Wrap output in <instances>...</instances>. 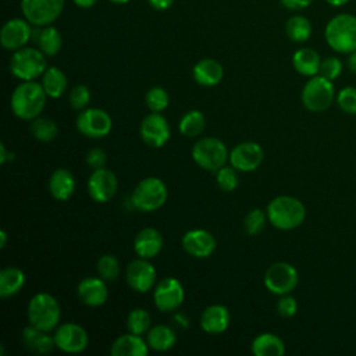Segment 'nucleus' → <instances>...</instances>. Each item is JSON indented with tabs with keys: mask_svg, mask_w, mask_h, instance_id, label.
Returning a JSON list of instances; mask_svg holds the SVG:
<instances>
[{
	"mask_svg": "<svg viewBox=\"0 0 356 356\" xmlns=\"http://www.w3.org/2000/svg\"><path fill=\"white\" fill-rule=\"evenodd\" d=\"M150 323H152L150 314L147 313V310H145L142 307L132 309L127 317L128 331L132 334H136V335H142L146 331H149Z\"/></svg>",
	"mask_w": 356,
	"mask_h": 356,
	"instance_id": "nucleus-36",
	"label": "nucleus"
},
{
	"mask_svg": "<svg viewBox=\"0 0 356 356\" xmlns=\"http://www.w3.org/2000/svg\"><path fill=\"white\" fill-rule=\"evenodd\" d=\"M238 170H235L232 165H222L220 170H217V185L220 186V189H222L224 192H232L234 189H236L238 186Z\"/></svg>",
	"mask_w": 356,
	"mask_h": 356,
	"instance_id": "nucleus-41",
	"label": "nucleus"
},
{
	"mask_svg": "<svg viewBox=\"0 0 356 356\" xmlns=\"http://www.w3.org/2000/svg\"><path fill=\"white\" fill-rule=\"evenodd\" d=\"M184 298H185L184 286L174 277H167L159 281L153 292L156 307L164 313L177 310L182 305Z\"/></svg>",
	"mask_w": 356,
	"mask_h": 356,
	"instance_id": "nucleus-12",
	"label": "nucleus"
},
{
	"mask_svg": "<svg viewBox=\"0 0 356 356\" xmlns=\"http://www.w3.org/2000/svg\"><path fill=\"white\" fill-rule=\"evenodd\" d=\"M263 282H264V286L271 293L286 295L296 288L299 282V274L292 264L286 261H277V263H273L266 270Z\"/></svg>",
	"mask_w": 356,
	"mask_h": 356,
	"instance_id": "nucleus-9",
	"label": "nucleus"
},
{
	"mask_svg": "<svg viewBox=\"0 0 356 356\" xmlns=\"http://www.w3.org/2000/svg\"><path fill=\"white\" fill-rule=\"evenodd\" d=\"M302 103L312 113H323L331 107L335 100V89L332 81L317 74L310 76L300 93Z\"/></svg>",
	"mask_w": 356,
	"mask_h": 356,
	"instance_id": "nucleus-6",
	"label": "nucleus"
},
{
	"mask_svg": "<svg viewBox=\"0 0 356 356\" xmlns=\"http://www.w3.org/2000/svg\"><path fill=\"white\" fill-rule=\"evenodd\" d=\"M324 39L337 53L349 54L356 50V15L339 13L325 25Z\"/></svg>",
	"mask_w": 356,
	"mask_h": 356,
	"instance_id": "nucleus-3",
	"label": "nucleus"
},
{
	"mask_svg": "<svg viewBox=\"0 0 356 356\" xmlns=\"http://www.w3.org/2000/svg\"><path fill=\"white\" fill-rule=\"evenodd\" d=\"M146 342L150 349L157 352H165L175 345L177 334L171 327L165 324H157L147 331Z\"/></svg>",
	"mask_w": 356,
	"mask_h": 356,
	"instance_id": "nucleus-29",
	"label": "nucleus"
},
{
	"mask_svg": "<svg viewBox=\"0 0 356 356\" xmlns=\"http://www.w3.org/2000/svg\"><path fill=\"white\" fill-rule=\"evenodd\" d=\"M47 95L42 86L35 81H22L13 92L10 106L13 113L26 121L39 117L46 106Z\"/></svg>",
	"mask_w": 356,
	"mask_h": 356,
	"instance_id": "nucleus-1",
	"label": "nucleus"
},
{
	"mask_svg": "<svg viewBox=\"0 0 356 356\" xmlns=\"http://www.w3.org/2000/svg\"><path fill=\"white\" fill-rule=\"evenodd\" d=\"M90 90L86 85H76L70 92V104L74 110H83L89 104Z\"/></svg>",
	"mask_w": 356,
	"mask_h": 356,
	"instance_id": "nucleus-43",
	"label": "nucleus"
},
{
	"mask_svg": "<svg viewBox=\"0 0 356 356\" xmlns=\"http://www.w3.org/2000/svg\"><path fill=\"white\" fill-rule=\"evenodd\" d=\"M7 243V232L6 231H0V248L3 249Z\"/></svg>",
	"mask_w": 356,
	"mask_h": 356,
	"instance_id": "nucleus-53",
	"label": "nucleus"
},
{
	"mask_svg": "<svg viewBox=\"0 0 356 356\" xmlns=\"http://www.w3.org/2000/svg\"><path fill=\"white\" fill-rule=\"evenodd\" d=\"M193 161L203 170L217 171L225 165L229 153L222 140L213 136L199 139L192 147Z\"/></svg>",
	"mask_w": 356,
	"mask_h": 356,
	"instance_id": "nucleus-8",
	"label": "nucleus"
},
{
	"mask_svg": "<svg viewBox=\"0 0 356 356\" xmlns=\"http://www.w3.org/2000/svg\"><path fill=\"white\" fill-rule=\"evenodd\" d=\"M264 153L259 143L256 142H242L238 143L229 152V163L231 165L243 172L254 171L263 161Z\"/></svg>",
	"mask_w": 356,
	"mask_h": 356,
	"instance_id": "nucleus-18",
	"label": "nucleus"
},
{
	"mask_svg": "<svg viewBox=\"0 0 356 356\" xmlns=\"http://www.w3.org/2000/svg\"><path fill=\"white\" fill-rule=\"evenodd\" d=\"M281 4L288 10H303L307 8L313 0H280Z\"/></svg>",
	"mask_w": 356,
	"mask_h": 356,
	"instance_id": "nucleus-46",
	"label": "nucleus"
},
{
	"mask_svg": "<svg viewBox=\"0 0 356 356\" xmlns=\"http://www.w3.org/2000/svg\"><path fill=\"white\" fill-rule=\"evenodd\" d=\"M47 70L46 56L36 47H21L10 60L11 74L21 81H35Z\"/></svg>",
	"mask_w": 356,
	"mask_h": 356,
	"instance_id": "nucleus-5",
	"label": "nucleus"
},
{
	"mask_svg": "<svg viewBox=\"0 0 356 356\" xmlns=\"http://www.w3.org/2000/svg\"><path fill=\"white\" fill-rule=\"evenodd\" d=\"M14 159V153H8L7 149H6V145L4 143H0V163L4 164L6 161L8 160H13Z\"/></svg>",
	"mask_w": 356,
	"mask_h": 356,
	"instance_id": "nucleus-48",
	"label": "nucleus"
},
{
	"mask_svg": "<svg viewBox=\"0 0 356 356\" xmlns=\"http://www.w3.org/2000/svg\"><path fill=\"white\" fill-rule=\"evenodd\" d=\"M75 188H76V181L71 171L65 168H57L50 175L49 191L56 200H60V202L68 200L74 195Z\"/></svg>",
	"mask_w": 356,
	"mask_h": 356,
	"instance_id": "nucleus-24",
	"label": "nucleus"
},
{
	"mask_svg": "<svg viewBox=\"0 0 356 356\" xmlns=\"http://www.w3.org/2000/svg\"><path fill=\"white\" fill-rule=\"evenodd\" d=\"M29 129H31V134L40 142H51L58 134V128L56 122L47 117L33 118L31 121Z\"/></svg>",
	"mask_w": 356,
	"mask_h": 356,
	"instance_id": "nucleus-35",
	"label": "nucleus"
},
{
	"mask_svg": "<svg viewBox=\"0 0 356 356\" xmlns=\"http://www.w3.org/2000/svg\"><path fill=\"white\" fill-rule=\"evenodd\" d=\"M174 320L177 321V324H179L182 328H186L188 325H189V321H188V318L185 317V314H182V313H177V314H174Z\"/></svg>",
	"mask_w": 356,
	"mask_h": 356,
	"instance_id": "nucleus-51",
	"label": "nucleus"
},
{
	"mask_svg": "<svg viewBox=\"0 0 356 356\" xmlns=\"http://www.w3.org/2000/svg\"><path fill=\"white\" fill-rule=\"evenodd\" d=\"M167 196L168 191L164 181L157 177H147L135 186L131 202L136 210L149 213L160 209L165 203Z\"/></svg>",
	"mask_w": 356,
	"mask_h": 356,
	"instance_id": "nucleus-7",
	"label": "nucleus"
},
{
	"mask_svg": "<svg viewBox=\"0 0 356 356\" xmlns=\"http://www.w3.org/2000/svg\"><path fill=\"white\" fill-rule=\"evenodd\" d=\"M335 102L338 107L345 113L355 115L356 114V88L355 86H345L342 88L337 96Z\"/></svg>",
	"mask_w": 356,
	"mask_h": 356,
	"instance_id": "nucleus-40",
	"label": "nucleus"
},
{
	"mask_svg": "<svg viewBox=\"0 0 356 356\" xmlns=\"http://www.w3.org/2000/svg\"><path fill=\"white\" fill-rule=\"evenodd\" d=\"M182 248L186 253L197 259L209 257L216 249L214 236L206 229H191L182 236Z\"/></svg>",
	"mask_w": 356,
	"mask_h": 356,
	"instance_id": "nucleus-19",
	"label": "nucleus"
},
{
	"mask_svg": "<svg viewBox=\"0 0 356 356\" xmlns=\"http://www.w3.org/2000/svg\"><path fill=\"white\" fill-rule=\"evenodd\" d=\"M250 350L254 356H282L285 353V343L278 335L263 332L252 341Z\"/></svg>",
	"mask_w": 356,
	"mask_h": 356,
	"instance_id": "nucleus-28",
	"label": "nucleus"
},
{
	"mask_svg": "<svg viewBox=\"0 0 356 356\" xmlns=\"http://www.w3.org/2000/svg\"><path fill=\"white\" fill-rule=\"evenodd\" d=\"M96 270L104 281H115L121 273L120 263H118L117 257L113 254H103L97 260Z\"/></svg>",
	"mask_w": 356,
	"mask_h": 356,
	"instance_id": "nucleus-37",
	"label": "nucleus"
},
{
	"mask_svg": "<svg viewBox=\"0 0 356 356\" xmlns=\"http://www.w3.org/2000/svg\"><path fill=\"white\" fill-rule=\"evenodd\" d=\"M56 346L65 353H79L86 349L89 337L83 327L75 323H64L56 328Z\"/></svg>",
	"mask_w": 356,
	"mask_h": 356,
	"instance_id": "nucleus-13",
	"label": "nucleus"
},
{
	"mask_svg": "<svg viewBox=\"0 0 356 356\" xmlns=\"http://www.w3.org/2000/svg\"><path fill=\"white\" fill-rule=\"evenodd\" d=\"M108 1H111V3H115V4H125V3H128L129 0H108Z\"/></svg>",
	"mask_w": 356,
	"mask_h": 356,
	"instance_id": "nucleus-54",
	"label": "nucleus"
},
{
	"mask_svg": "<svg viewBox=\"0 0 356 356\" xmlns=\"http://www.w3.org/2000/svg\"><path fill=\"white\" fill-rule=\"evenodd\" d=\"M33 35L32 24L26 18H11L0 31V43L7 50L25 47Z\"/></svg>",
	"mask_w": 356,
	"mask_h": 356,
	"instance_id": "nucleus-14",
	"label": "nucleus"
},
{
	"mask_svg": "<svg viewBox=\"0 0 356 356\" xmlns=\"http://www.w3.org/2000/svg\"><path fill=\"white\" fill-rule=\"evenodd\" d=\"M35 32V40L38 44V49L46 56L53 57L56 56L63 46V38L61 33L51 25L46 26H36Z\"/></svg>",
	"mask_w": 356,
	"mask_h": 356,
	"instance_id": "nucleus-27",
	"label": "nucleus"
},
{
	"mask_svg": "<svg viewBox=\"0 0 356 356\" xmlns=\"http://www.w3.org/2000/svg\"><path fill=\"white\" fill-rule=\"evenodd\" d=\"M67 76L57 67H47L44 74L42 75V86L46 95L51 99L61 97L67 90Z\"/></svg>",
	"mask_w": 356,
	"mask_h": 356,
	"instance_id": "nucleus-30",
	"label": "nucleus"
},
{
	"mask_svg": "<svg viewBox=\"0 0 356 356\" xmlns=\"http://www.w3.org/2000/svg\"><path fill=\"white\" fill-rule=\"evenodd\" d=\"M125 278L134 291L145 293L156 285V270L149 259L139 257L127 266Z\"/></svg>",
	"mask_w": 356,
	"mask_h": 356,
	"instance_id": "nucleus-15",
	"label": "nucleus"
},
{
	"mask_svg": "<svg viewBox=\"0 0 356 356\" xmlns=\"http://www.w3.org/2000/svg\"><path fill=\"white\" fill-rule=\"evenodd\" d=\"M346 64H348V68H349L352 72H355V74H356V50L348 54Z\"/></svg>",
	"mask_w": 356,
	"mask_h": 356,
	"instance_id": "nucleus-50",
	"label": "nucleus"
},
{
	"mask_svg": "<svg viewBox=\"0 0 356 356\" xmlns=\"http://www.w3.org/2000/svg\"><path fill=\"white\" fill-rule=\"evenodd\" d=\"M350 0H325L327 4L332 6V7H341V6H345L346 3H349Z\"/></svg>",
	"mask_w": 356,
	"mask_h": 356,
	"instance_id": "nucleus-52",
	"label": "nucleus"
},
{
	"mask_svg": "<svg viewBox=\"0 0 356 356\" xmlns=\"http://www.w3.org/2000/svg\"><path fill=\"white\" fill-rule=\"evenodd\" d=\"M22 339L26 348L36 353H47L56 346L54 337L47 335L46 331H40L31 324L24 330Z\"/></svg>",
	"mask_w": 356,
	"mask_h": 356,
	"instance_id": "nucleus-32",
	"label": "nucleus"
},
{
	"mask_svg": "<svg viewBox=\"0 0 356 356\" xmlns=\"http://www.w3.org/2000/svg\"><path fill=\"white\" fill-rule=\"evenodd\" d=\"M142 140L152 147H161L170 139V125L160 113L147 114L139 127Z\"/></svg>",
	"mask_w": 356,
	"mask_h": 356,
	"instance_id": "nucleus-17",
	"label": "nucleus"
},
{
	"mask_svg": "<svg viewBox=\"0 0 356 356\" xmlns=\"http://www.w3.org/2000/svg\"><path fill=\"white\" fill-rule=\"evenodd\" d=\"M145 103L150 111L160 113L164 108H167V106L170 103V96L164 88L153 86L147 90V93L145 96Z\"/></svg>",
	"mask_w": 356,
	"mask_h": 356,
	"instance_id": "nucleus-38",
	"label": "nucleus"
},
{
	"mask_svg": "<svg viewBox=\"0 0 356 356\" xmlns=\"http://www.w3.org/2000/svg\"><path fill=\"white\" fill-rule=\"evenodd\" d=\"M342 68H343L342 61L335 56H330L321 60L318 74L325 76L330 81H335L342 74Z\"/></svg>",
	"mask_w": 356,
	"mask_h": 356,
	"instance_id": "nucleus-42",
	"label": "nucleus"
},
{
	"mask_svg": "<svg viewBox=\"0 0 356 356\" xmlns=\"http://www.w3.org/2000/svg\"><path fill=\"white\" fill-rule=\"evenodd\" d=\"M25 284V274L18 267H6L0 271V296H14Z\"/></svg>",
	"mask_w": 356,
	"mask_h": 356,
	"instance_id": "nucleus-31",
	"label": "nucleus"
},
{
	"mask_svg": "<svg viewBox=\"0 0 356 356\" xmlns=\"http://www.w3.org/2000/svg\"><path fill=\"white\" fill-rule=\"evenodd\" d=\"M75 125L83 136L90 139H99L110 134L113 128V121L110 114L103 108L86 107L79 111Z\"/></svg>",
	"mask_w": 356,
	"mask_h": 356,
	"instance_id": "nucleus-11",
	"label": "nucleus"
},
{
	"mask_svg": "<svg viewBox=\"0 0 356 356\" xmlns=\"http://www.w3.org/2000/svg\"><path fill=\"white\" fill-rule=\"evenodd\" d=\"M231 323L229 310L222 305H211L206 307L200 316V327L209 334L224 332Z\"/></svg>",
	"mask_w": 356,
	"mask_h": 356,
	"instance_id": "nucleus-22",
	"label": "nucleus"
},
{
	"mask_svg": "<svg viewBox=\"0 0 356 356\" xmlns=\"http://www.w3.org/2000/svg\"><path fill=\"white\" fill-rule=\"evenodd\" d=\"M85 161L86 164L93 168V170H97V168H102L104 167L106 161H107V154L103 149L100 147H92L88 153H86V157H85Z\"/></svg>",
	"mask_w": 356,
	"mask_h": 356,
	"instance_id": "nucleus-45",
	"label": "nucleus"
},
{
	"mask_svg": "<svg viewBox=\"0 0 356 356\" xmlns=\"http://www.w3.org/2000/svg\"><path fill=\"white\" fill-rule=\"evenodd\" d=\"M147 342L136 334L120 335L111 345L110 353L113 356H146L149 353Z\"/></svg>",
	"mask_w": 356,
	"mask_h": 356,
	"instance_id": "nucleus-23",
	"label": "nucleus"
},
{
	"mask_svg": "<svg viewBox=\"0 0 356 356\" xmlns=\"http://www.w3.org/2000/svg\"><path fill=\"white\" fill-rule=\"evenodd\" d=\"M118 189V181L113 171L102 167L93 170L88 179V193L97 203L108 202Z\"/></svg>",
	"mask_w": 356,
	"mask_h": 356,
	"instance_id": "nucleus-16",
	"label": "nucleus"
},
{
	"mask_svg": "<svg viewBox=\"0 0 356 356\" xmlns=\"http://www.w3.org/2000/svg\"><path fill=\"white\" fill-rule=\"evenodd\" d=\"M64 4L65 0H21V11L33 26H46L60 17Z\"/></svg>",
	"mask_w": 356,
	"mask_h": 356,
	"instance_id": "nucleus-10",
	"label": "nucleus"
},
{
	"mask_svg": "<svg viewBox=\"0 0 356 356\" xmlns=\"http://www.w3.org/2000/svg\"><path fill=\"white\" fill-rule=\"evenodd\" d=\"M163 235L152 227L140 229L134 239V250L142 259H153L163 249Z\"/></svg>",
	"mask_w": 356,
	"mask_h": 356,
	"instance_id": "nucleus-21",
	"label": "nucleus"
},
{
	"mask_svg": "<svg viewBox=\"0 0 356 356\" xmlns=\"http://www.w3.org/2000/svg\"><path fill=\"white\" fill-rule=\"evenodd\" d=\"M320 54L312 47H300L292 56L293 68L305 76H314L320 72Z\"/></svg>",
	"mask_w": 356,
	"mask_h": 356,
	"instance_id": "nucleus-26",
	"label": "nucleus"
},
{
	"mask_svg": "<svg viewBox=\"0 0 356 356\" xmlns=\"http://www.w3.org/2000/svg\"><path fill=\"white\" fill-rule=\"evenodd\" d=\"M28 321L40 331L50 332L58 327L61 310L57 299L50 293H36L28 303Z\"/></svg>",
	"mask_w": 356,
	"mask_h": 356,
	"instance_id": "nucleus-4",
	"label": "nucleus"
},
{
	"mask_svg": "<svg viewBox=\"0 0 356 356\" xmlns=\"http://www.w3.org/2000/svg\"><path fill=\"white\" fill-rule=\"evenodd\" d=\"M204 125H206L204 115L199 110H191L182 115L178 127H179V132L184 136L193 138L203 132Z\"/></svg>",
	"mask_w": 356,
	"mask_h": 356,
	"instance_id": "nucleus-34",
	"label": "nucleus"
},
{
	"mask_svg": "<svg viewBox=\"0 0 356 356\" xmlns=\"http://www.w3.org/2000/svg\"><path fill=\"white\" fill-rule=\"evenodd\" d=\"M266 213L268 222L284 231L298 228L306 218L305 204L298 197L288 195H281L270 200Z\"/></svg>",
	"mask_w": 356,
	"mask_h": 356,
	"instance_id": "nucleus-2",
	"label": "nucleus"
},
{
	"mask_svg": "<svg viewBox=\"0 0 356 356\" xmlns=\"http://www.w3.org/2000/svg\"><path fill=\"white\" fill-rule=\"evenodd\" d=\"M277 312L282 317H293L298 312V302L291 295H281L277 302Z\"/></svg>",
	"mask_w": 356,
	"mask_h": 356,
	"instance_id": "nucleus-44",
	"label": "nucleus"
},
{
	"mask_svg": "<svg viewBox=\"0 0 356 356\" xmlns=\"http://www.w3.org/2000/svg\"><path fill=\"white\" fill-rule=\"evenodd\" d=\"M312 32V22L305 15H293L285 24V33L295 43H303L309 40Z\"/></svg>",
	"mask_w": 356,
	"mask_h": 356,
	"instance_id": "nucleus-33",
	"label": "nucleus"
},
{
	"mask_svg": "<svg viewBox=\"0 0 356 356\" xmlns=\"http://www.w3.org/2000/svg\"><path fill=\"white\" fill-rule=\"evenodd\" d=\"M193 78L202 86H214L224 76L222 65L214 58H202L193 67Z\"/></svg>",
	"mask_w": 356,
	"mask_h": 356,
	"instance_id": "nucleus-25",
	"label": "nucleus"
},
{
	"mask_svg": "<svg viewBox=\"0 0 356 356\" xmlns=\"http://www.w3.org/2000/svg\"><path fill=\"white\" fill-rule=\"evenodd\" d=\"M72 1L79 8H92L99 0H72Z\"/></svg>",
	"mask_w": 356,
	"mask_h": 356,
	"instance_id": "nucleus-49",
	"label": "nucleus"
},
{
	"mask_svg": "<svg viewBox=\"0 0 356 356\" xmlns=\"http://www.w3.org/2000/svg\"><path fill=\"white\" fill-rule=\"evenodd\" d=\"M79 300L90 307L102 306L108 298V289L104 280L100 277H86L76 286Z\"/></svg>",
	"mask_w": 356,
	"mask_h": 356,
	"instance_id": "nucleus-20",
	"label": "nucleus"
},
{
	"mask_svg": "<svg viewBox=\"0 0 356 356\" xmlns=\"http://www.w3.org/2000/svg\"><path fill=\"white\" fill-rule=\"evenodd\" d=\"M267 220L268 218L266 211H263L261 209H253L246 214L243 220V229L250 236L259 235L264 229Z\"/></svg>",
	"mask_w": 356,
	"mask_h": 356,
	"instance_id": "nucleus-39",
	"label": "nucleus"
},
{
	"mask_svg": "<svg viewBox=\"0 0 356 356\" xmlns=\"http://www.w3.org/2000/svg\"><path fill=\"white\" fill-rule=\"evenodd\" d=\"M147 3L157 11H164V10H168L172 4H174V0H147Z\"/></svg>",
	"mask_w": 356,
	"mask_h": 356,
	"instance_id": "nucleus-47",
	"label": "nucleus"
}]
</instances>
